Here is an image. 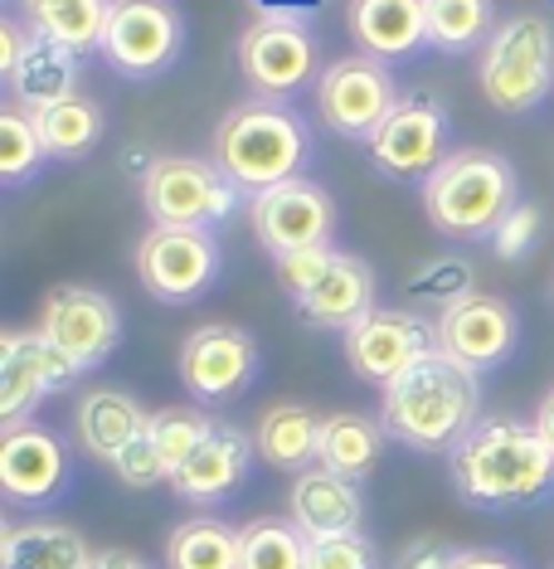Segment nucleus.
I'll return each instance as SVG.
<instances>
[{"instance_id": "1", "label": "nucleus", "mask_w": 554, "mask_h": 569, "mask_svg": "<svg viewBox=\"0 0 554 569\" xmlns=\"http://www.w3.org/2000/svg\"><path fill=\"white\" fill-rule=\"evenodd\" d=\"M447 468L476 511H531L554 497V448L525 419H482L447 452Z\"/></svg>"}, {"instance_id": "2", "label": "nucleus", "mask_w": 554, "mask_h": 569, "mask_svg": "<svg viewBox=\"0 0 554 569\" xmlns=\"http://www.w3.org/2000/svg\"><path fill=\"white\" fill-rule=\"evenodd\" d=\"M380 423L414 452H453L482 423V375L433 351L390 390H380Z\"/></svg>"}, {"instance_id": "3", "label": "nucleus", "mask_w": 554, "mask_h": 569, "mask_svg": "<svg viewBox=\"0 0 554 569\" xmlns=\"http://www.w3.org/2000/svg\"><path fill=\"white\" fill-rule=\"evenodd\" d=\"M306 157H312V132L306 118L288 102H239L224 112V122L214 127V161L243 196H263V190L298 180Z\"/></svg>"}, {"instance_id": "4", "label": "nucleus", "mask_w": 554, "mask_h": 569, "mask_svg": "<svg viewBox=\"0 0 554 569\" xmlns=\"http://www.w3.org/2000/svg\"><path fill=\"white\" fill-rule=\"evenodd\" d=\"M515 204H521V180L501 151H453L423 186V214L443 239L476 243L492 239Z\"/></svg>"}, {"instance_id": "5", "label": "nucleus", "mask_w": 554, "mask_h": 569, "mask_svg": "<svg viewBox=\"0 0 554 569\" xmlns=\"http://www.w3.org/2000/svg\"><path fill=\"white\" fill-rule=\"evenodd\" d=\"M476 83H482L486 102L506 118L535 112L550 98L554 83V30L545 16H511L496 24V34L482 49L476 63Z\"/></svg>"}, {"instance_id": "6", "label": "nucleus", "mask_w": 554, "mask_h": 569, "mask_svg": "<svg viewBox=\"0 0 554 569\" xmlns=\"http://www.w3.org/2000/svg\"><path fill=\"white\" fill-rule=\"evenodd\" d=\"M141 204L151 224L219 229L243 204V190L204 157H157L141 176Z\"/></svg>"}, {"instance_id": "7", "label": "nucleus", "mask_w": 554, "mask_h": 569, "mask_svg": "<svg viewBox=\"0 0 554 569\" xmlns=\"http://www.w3.org/2000/svg\"><path fill=\"white\" fill-rule=\"evenodd\" d=\"M137 282L165 307L200 302L204 292L224 273V249H219L214 229H165L151 224L137 239Z\"/></svg>"}, {"instance_id": "8", "label": "nucleus", "mask_w": 554, "mask_h": 569, "mask_svg": "<svg viewBox=\"0 0 554 569\" xmlns=\"http://www.w3.org/2000/svg\"><path fill=\"white\" fill-rule=\"evenodd\" d=\"M185 16L175 0H118L102 34V59L112 73L132 83H151L185 49Z\"/></svg>"}, {"instance_id": "9", "label": "nucleus", "mask_w": 554, "mask_h": 569, "mask_svg": "<svg viewBox=\"0 0 554 569\" xmlns=\"http://www.w3.org/2000/svg\"><path fill=\"white\" fill-rule=\"evenodd\" d=\"M239 69L249 88L268 102H288L316 73V40L302 16L268 10L239 34Z\"/></svg>"}, {"instance_id": "10", "label": "nucleus", "mask_w": 554, "mask_h": 569, "mask_svg": "<svg viewBox=\"0 0 554 569\" xmlns=\"http://www.w3.org/2000/svg\"><path fill=\"white\" fill-rule=\"evenodd\" d=\"M399 83L390 73V63L370 59V54H345L336 63H326L316 79V112L345 141H365L384 127V118L399 108Z\"/></svg>"}, {"instance_id": "11", "label": "nucleus", "mask_w": 554, "mask_h": 569, "mask_svg": "<svg viewBox=\"0 0 554 569\" xmlns=\"http://www.w3.org/2000/svg\"><path fill=\"white\" fill-rule=\"evenodd\" d=\"M180 385L195 405H234L239 395L253 390L258 370H263V351H258V336L243 327H195L180 341Z\"/></svg>"}, {"instance_id": "12", "label": "nucleus", "mask_w": 554, "mask_h": 569, "mask_svg": "<svg viewBox=\"0 0 554 569\" xmlns=\"http://www.w3.org/2000/svg\"><path fill=\"white\" fill-rule=\"evenodd\" d=\"M447 137H453V122H447L443 98L404 93L399 108L384 118V127L370 137V161H375L390 180H404V186L419 180V186H429L437 166L453 157V151H447Z\"/></svg>"}, {"instance_id": "13", "label": "nucleus", "mask_w": 554, "mask_h": 569, "mask_svg": "<svg viewBox=\"0 0 554 569\" xmlns=\"http://www.w3.org/2000/svg\"><path fill=\"white\" fill-rule=\"evenodd\" d=\"M249 224L253 239L268 249V258L282 253H306V249H336V200L316 180H282L249 200Z\"/></svg>"}, {"instance_id": "14", "label": "nucleus", "mask_w": 554, "mask_h": 569, "mask_svg": "<svg viewBox=\"0 0 554 569\" xmlns=\"http://www.w3.org/2000/svg\"><path fill=\"white\" fill-rule=\"evenodd\" d=\"M437 351V321L404 312V307H375L365 321L345 331V360L360 380L390 390L399 375H409L423 356Z\"/></svg>"}, {"instance_id": "15", "label": "nucleus", "mask_w": 554, "mask_h": 569, "mask_svg": "<svg viewBox=\"0 0 554 569\" xmlns=\"http://www.w3.org/2000/svg\"><path fill=\"white\" fill-rule=\"evenodd\" d=\"M73 487V452L44 423H16L0 433V491L10 507H54Z\"/></svg>"}, {"instance_id": "16", "label": "nucleus", "mask_w": 554, "mask_h": 569, "mask_svg": "<svg viewBox=\"0 0 554 569\" xmlns=\"http://www.w3.org/2000/svg\"><path fill=\"white\" fill-rule=\"evenodd\" d=\"M40 331L83 375V370H98L102 360H112V351L122 346V312L108 292L83 288V282H63V288L44 297Z\"/></svg>"}, {"instance_id": "17", "label": "nucleus", "mask_w": 554, "mask_h": 569, "mask_svg": "<svg viewBox=\"0 0 554 569\" xmlns=\"http://www.w3.org/2000/svg\"><path fill=\"white\" fill-rule=\"evenodd\" d=\"M73 380H79V366L44 331L0 336V423L6 429L30 423V409L49 395L69 390Z\"/></svg>"}, {"instance_id": "18", "label": "nucleus", "mask_w": 554, "mask_h": 569, "mask_svg": "<svg viewBox=\"0 0 554 569\" xmlns=\"http://www.w3.org/2000/svg\"><path fill=\"white\" fill-rule=\"evenodd\" d=\"M437 321V351L453 356L457 366H467L476 375L506 366L521 346V317L506 297H492V292H472L462 297L457 307H447Z\"/></svg>"}, {"instance_id": "19", "label": "nucleus", "mask_w": 554, "mask_h": 569, "mask_svg": "<svg viewBox=\"0 0 554 569\" xmlns=\"http://www.w3.org/2000/svg\"><path fill=\"white\" fill-rule=\"evenodd\" d=\"M375 292H380V278L365 258L331 249L326 268H321L316 282L292 307L302 312V321H312V327H321V331H351L355 321H365L380 307Z\"/></svg>"}, {"instance_id": "20", "label": "nucleus", "mask_w": 554, "mask_h": 569, "mask_svg": "<svg viewBox=\"0 0 554 569\" xmlns=\"http://www.w3.org/2000/svg\"><path fill=\"white\" fill-rule=\"evenodd\" d=\"M253 452L258 448L243 429H234V423H214V433L171 472L175 497L195 501V507H219V501H229L243 487V477H249Z\"/></svg>"}, {"instance_id": "21", "label": "nucleus", "mask_w": 554, "mask_h": 569, "mask_svg": "<svg viewBox=\"0 0 554 569\" xmlns=\"http://www.w3.org/2000/svg\"><path fill=\"white\" fill-rule=\"evenodd\" d=\"M288 516H292V526H298L306 540L345 536V530H360V521H365V497H360V482L336 477L331 468H321L316 462V468L292 477Z\"/></svg>"}, {"instance_id": "22", "label": "nucleus", "mask_w": 554, "mask_h": 569, "mask_svg": "<svg viewBox=\"0 0 554 569\" xmlns=\"http://www.w3.org/2000/svg\"><path fill=\"white\" fill-rule=\"evenodd\" d=\"M345 24L360 54L394 63L429 44V0H351Z\"/></svg>"}, {"instance_id": "23", "label": "nucleus", "mask_w": 554, "mask_h": 569, "mask_svg": "<svg viewBox=\"0 0 554 569\" xmlns=\"http://www.w3.org/2000/svg\"><path fill=\"white\" fill-rule=\"evenodd\" d=\"M151 413L127 390H88L73 409V433L98 462H118L137 438H147Z\"/></svg>"}, {"instance_id": "24", "label": "nucleus", "mask_w": 554, "mask_h": 569, "mask_svg": "<svg viewBox=\"0 0 554 569\" xmlns=\"http://www.w3.org/2000/svg\"><path fill=\"white\" fill-rule=\"evenodd\" d=\"M79 54H69V49L40 40V34H30V44H24L20 63L6 73V88H10V108H24L30 118H40L44 108H54V102L73 98L79 93Z\"/></svg>"}, {"instance_id": "25", "label": "nucleus", "mask_w": 554, "mask_h": 569, "mask_svg": "<svg viewBox=\"0 0 554 569\" xmlns=\"http://www.w3.org/2000/svg\"><path fill=\"white\" fill-rule=\"evenodd\" d=\"M112 6H118V0H16L24 30L59 44V49H69V54H79V59L88 49H102Z\"/></svg>"}, {"instance_id": "26", "label": "nucleus", "mask_w": 554, "mask_h": 569, "mask_svg": "<svg viewBox=\"0 0 554 569\" xmlns=\"http://www.w3.org/2000/svg\"><path fill=\"white\" fill-rule=\"evenodd\" d=\"M321 413L316 409H306V405H273V409H263V419H258V429H253V448H258V458L268 462V468H278V472H306V468H316L321 462Z\"/></svg>"}, {"instance_id": "27", "label": "nucleus", "mask_w": 554, "mask_h": 569, "mask_svg": "<svg viewBox=\"0 0 554 569\" xmlns=\"http://www.w3.org/2000/svg\"><path fill=\"white\" fill-rule=\"evenodd\" d=\"M93 550L63 521H24L0 530V569H88Z\"/></svg>"}, {"instance_id": "28", "label": "nucleus", "mask_w": 554, "mask_h": 569, "mask_svg": "<svg viewBox=\"0 0 554 569\" xmlns=\"http://www.w3.org/2000/svg\"><path fill=\"white\" fill-rule=\"evenodd\" d=\"M384 443H390V433L370 413H355V409L326 413V423H321V468L351 477V482H365L380 468Z\"/></svg>"}, {"instance_id": "29", "label": "nucleus", "mask_w": 554, "mask_h": 569, "mask_svg": "<svg viewBox=\"0 0 554 569\" xmlns=\"http://www.w3.org/2000/svg\"><path fill=\"white\" fill-rule=\"evenodd\" d=\"M34 122H40V137L54 161H88L98 151V141L108 137V112L88 93L54 102V108H44Z\"/></svg>"}, {"instance_id": "30", "label": "nucleus", "mask_w": 554, "mask_h": 569, "mask_svg": "<svg viewBox=\"0 0 554 569\" xmlns=\"http://www.w3.org/2000/svg\"><path fill=\"white\" fill-rule=\"evenodd\" d=\"M165 569H243L239 530L219 516H190L165 540Z\"/></svg>"}, {"instance_id": "31", "label": "nucleus", "mask_w": 554, "mask_h": 569, "mask_svg": "<svg viewBox=\"0 0 554 569\" xmlns=\"http://www.w3.org/2000/svg\"><path fill=\"white\" fill-rule=\"evenodd\" d=\"M492 0H429V44L437 54H467L492 40Z\"/></svg>"}, {"instance_id": "32", "label": "nucleus", "mask_w": 554, "mask_h": 569, "mask_svg": "<svg viewBox=\"0 0 554 569\" xmlns=\"http://www.w3.org/2000/svg\"><path fill=\"white\" fill-rule=\"evenodd\" d=\"M243 569H306V536L292 526V516H258L239 526Z\"/></svg>"}, {"instance_id": "33", "label": "nucleus", "mask_w": 554, "mask_h": 569, "mask_svg": "<svg viewBox=\"0 0 554 569\" xmlns=\"http://www.w3.org/2000/svg\"><path fill=\"white\" fill-rule=\"evenodd\" d=\"M49 147L40 137V122L30 118L24 108H6L0 112V186H24L44 171Z\"/></svg>"}, {"instance_id": "34", "label": "nucleus", "mask_w": 554, "mask_h": 569, "mask_svg": "<svg viewBox=\"0 0 554 569\" xmlns=\"http://www.w3.org/2000/svg\"><path fill=\"white\" fill-rule=\"evenodd\" d=\"M404 292H409V302L433 307V312L443 317L447 307H457L462 297L476 292L472 288V263H467V258H429V263L409 268Z\"/></svg>"}, {"instance_id": "35", "label": "nucleus", "mask_w": 554, "mask_h": 569, "mask_svg": "<svg viewBox=\"0 0 554 569\" xmlns=\"http://www.w3.org/2000/svg\"><path fill=\"white\" fill-rule=\"evenodd\" d=\"M214 433V419L204 409L195 405H171V409H157L151 413V443L161 448V458H165V468H180V462L195 452L204 438Z\"/></svg>"}, {"instance_id": "36", "label": "nucleus", "mask_w": 554, "mask_h": 569, "mask_svg": "<svg viewBox=\"0 0 554 569\" xmlns=\"http://www.w3.org/2000/svg\"><path fill=\"white\" fill-rule=\"evenodd\" d=\"M306 569H380V546L365 530L306 540Z\"/></svg>"}, {"instance_id": "37", "label": "nucleus", "mask_w": 554, "mask_h": 569, "mask_svg": "<svg viewBox=\"0 0 554 569\" xmlns=\"http://www.w3.org/2000/svg\"><path fill=\"white\" fill-rule=\"evenodd\" d=\"M540 234H545V214H540V204L521 200L492 234V253L501 263H525V258L540 249Z\"/></svg>"}, {"instance_id": "38", "label": "nucleus", "mask_w": 554, "mask_h": 569, "mask_svg": "<svg viewBox=\"0 0 554 569\" xmlns=\"http://www.w3.org/2000/svg\"><path fill=\"white\" fill-rule=\"evenodd\" d=\"M112 472H118V482L132 487V491H147V487H157V482H171V468H165L161 448L151 443V429H147V438H137V443L127 448L118 462H112Z\"/></svg>"}, {"instance_id": "39", "label": "nucleus", "mask_w": 554, "mask_h": 569, "mask_svg": "<svg viewBox=\"0 0 554 569\" xmlns=\"http://www.w3.org/2000/svg\"><path fill=\"white\" fill-rule=\"evenodd\" d=\"M326 258H331V249H306V253H282V258H273V273L282 282V292L298 302V297L316 282L321 268H326Z\"/></svg>"}, {"instance_id": "40", "label": "nucleus", "mask_w": 554, "mask_h": 569, "mask_svg": "<svg viewBox=\"0 0 554 569\" xmlns=\"http://www.w3.org/2000/svg\"><path fill=\"white\" fill-rule=\"evenodd\" d=\"M453 560H457V550L447 546V540L419 536V540H409V546L394 555L390 569H453Z\"/></svg>"}, {"instance_id": "41", "label": "nucleus", "mask_w": 554, "mask_h": 569, "mask_svg": "<svg viewBox=\"0 0 554 569\" xmlns=\"http://www.w3.org/2000/svg\"><path fill=\"white\" fill-rule=\"evenodd\" d=\"M453 569H525L511 550H492V546H476V550H457Z\"/></svg>"}, {"instance_id": "42", "label": "nucleus", "mask_w": 554, "mask_h": 569, "mask_svg": "<svg viewBox=\"0 0 554 569\" xmlns=\"http://www.w3.org/2000/svg\"><path fill=\"white\" fill-rule=\"evenodd\" d=\"M88 569H151V565L141 560V555H132V550H93Z\"/></svg>"}, {"instance_id": "43", "label": "nucleus", "mask_w": 554, "mask_h": 569, "mask_svg": "<svg viewBox=\"0 0 554 569\" xmlns=\"http://www.w3.org/2000/svg\"><path fill=\"white\" fill-rule=\"evenodd\" d=\"M535 429L545 433V443L554 448V385L545 390V399H540V413H535Z\"/></svg>"}]
</instances>
